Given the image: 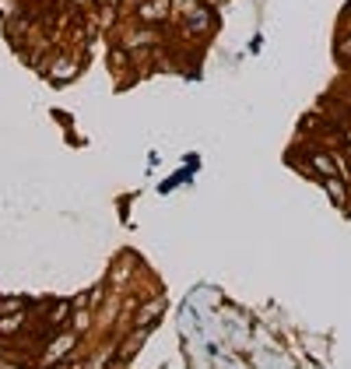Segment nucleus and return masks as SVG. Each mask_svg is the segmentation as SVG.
Wrapping results in <instances>:
<instances>
[{
    "instance_id": "423d86ee",
    "label": "nucleus",
    "mask_w": 351,
    "mask_h": 369,
    "mask_svg": "<svg viewBox=\"0 0 351 369\" xmlns=\"http://www.w3.org/2000/svg\"><path fill=\"white\" fill-rule=\"evenodd\" d=\"M158 313H162V302H152L148 310L141 313V320H144V324H152V317H158Z\"/></svg>"
},
{
    "instance_id": "20e7f679",
    "label": "nucleus",
    "mask_w": 351,
    "mask_h": 369,
    "mask_svg": "<svg viewBox=\"0 0 351 369\" xmlns=\"http://www.w3.org/2000/svg\"><path fill=\"white\" fill-rule=\"evenodd\" d=\"M21 324H25V317L21 313H11V317L0 320V334H14V331H21Z\"/></svg>"
},
{
    "instance_id": "f257e3e1",
    "label": "nucleus",
    "mask_w": 351,
    "mask_h": 369,
    "mask_svg": "<svg viewBox=\"0 0 351 369\" xmlns=\"http://www.w3.org/2000/svg\"><path fill=\"white\" fill-rule=\"evenodd\" d=\"M74 342H77L74 334H64V337H56V342L49 345V352H46V359H43V362H64V359H67V352L74 348Z\"/></svg>"
},
{
    "instance_id": "6e6552de",
    "label": "nucleus",
    "mask_w": 351,
    "mask_h": 369,
    "mask_svg": "<svg viewBox=\"0 0 351 369\" xmlns=\"http://www.w3.org/2000/svg\"><path fill=\"white\" fill-rule=\"evenodd\" d=\"M348 144H351V134H348Z\"/></svg>"
},
{
    "instance_id": "0eeeda50",
    "label": "nucleus",
    "mask_w": 351,
    "mask_h": 369,
    "mask_svg": "<svg viewBox=\"0 0 351 369\" xmlns=\"http://www.w3.org/2000/svg\"><path fill=\"white\" fill-rule=\"evenodd\" d=\"M341 53H344V56H351V39H348V43H341Z\"/></svg>"
},
{
    "instance_id": "f03ea898",
    "label": "nucleus",
    "mask_w": 351,
    "mask_h": 369,
    "mask_svg": "<svg viewBox=\"0 0 351 369\" xmlns=\"http://www.w3.org/2000/svg\"><path fill=\"white\" fill-rule=\"evenodd\" d=\"M165 14H169V0H152V4L141 8V18H144V21H158V18H165Z\"/></svg>"
},
{
    "instance_id": "7ed1b4c3",
    "label": "nucleus",
    "mask_w": 351,
    "mask_h": 369,
    "mask_svg": "<svg viewBox=\"0 0 351 369\" xmlns=\"http://www.w3.org/2000/svg\"><path fill=\"white\" fill-rule=\"evenodd\" d=\"M313 166L324 172V176H334L337 172V155L330 159V155H324V151H313Z\"/></svg>"
},
{
    "instance_id": "39448f33",
    "label": "nucleus",
    "mask_w": 351,
    "mask_h": 369,
    "mask_svg": "<svg viewBox=\"0 0 351 369\" xmlns=\"http://www.w3.org/2000/svg\"><path fill=\"white\" fill-rule=\"evenodd\" d=\"M327 194H330V197H334V201H337V204L344 208V201H348V194H344V187H341V183H337L334 176H327Z\"/></svg>"
}]
</instances>
